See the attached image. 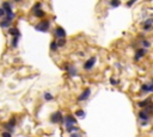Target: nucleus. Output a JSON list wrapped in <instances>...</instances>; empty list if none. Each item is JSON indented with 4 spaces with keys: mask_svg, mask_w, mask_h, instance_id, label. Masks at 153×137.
Wrapping results in <instances>:
<instances>
[{
    "mask_svg": "<svg viewBox=\"0 0 153 137\" xmlns=\"http://www.w3.org/2000/svg\"><path fill=\"white\" fill-rule=\"evenodd\" d=\"M50 122H52L53 124L63 123L65 119H63V117H62V113L60 112V111H56V112L52 113V114H50Z\"/></svg>",
    "mask_w": 153,
    "mask_h": 137,
    "instance_id": "1",
    "label": "nucleus"
},
{
    "mask_svg": "<svg viewBox=\"0 0 153 137\" xmlns=\"http://www.w3.org/2000/svg\"><path fill=\"white\" fill-rule=\"evenodd\" d=\"M49 26H50V23L49 20H42L41 23H38L35 26V29L37 31H41V32H47L49 30Z\"/></svg>",
    "mask_w": 153,
    "mask_h": 137,
    "instance_id": "2",
    "label": "nucleus"
},
{
    "mask_svg": "<svg viewBox=\"0 0 153 137\" xmlns=\"http://www.w3.org/2000/svg\"><path fill=\"white\" fill-rule=\"evenodd\" d=\"M65 123H66V128H70V127L75 125V124H76L75 117L72 116V114H67L66 118H65Z\"/></svg>",
    "mask_w": 153,
    "mask_h": 137,
    "instance_id": "3",
    "label": "nucleus"
},
{
    "mask_svg": "<svg viewBox=\"0 0 153 137\" xmlns=\"http://www.w3.org/2000/svg\"><path fill=\"white\" fill-rule=\"evenodd\" d=\"M55 37H58V39H61V38L66 37V31L65 29L61 26H58L55 29Z\"/></svg>",
    "mask_w": 153,
    "mask_h": 137,
    "instance_id": "4",
    "label": "nucleus"
},
{
    "mask_svg": "<svg viewBox=\"0 0 153 137\" xmlns=\"http://www.w3.org/2000/svg\"><path fill=\"white\" fill-rule=\"evenodd\" d=\"M14 125H16V118H12L8 123L4 124V129L6 131H8V132H12L14 129Z\"/></svg>",
    "mask_w": 153,
    "mask_h": 137,
    "instance_id": "5",
    "label": "nucleus"
},
{
    "mask_svg": "<svg viewBox=\"0 0 153 137\" xmlns=\"http://www.w3.org/2000/svg\"><path fill=\"white\" fill-rule=\"evenodd\" d=\"M94 63H96V57H90L89 60H87L85 63H84V69H86V70H90L92 67L94 66Z\"/></svg>",
    "mask_w": 153,
    "mask_h": 137,
    "instance_id": "6",
    "label": "nucleus"
},
{
    "mask_svg": "<svg viewBox=\"0 0 153 137\" xmlns=\"http://www.w3.org/2000/svg\"><path fill=\"white\" fill-rule=\"evenodd\" d=\"M90 94H91V89L86 88L85 91H83V93H81L79 97H78V100H79V101H84V100H86L87 98L90 97Z\"/></svg>",
    "mask_w": 153,
    "mask_h": 137,
    "instance_id": "7",
    "label": "nucleus"
},
{
    "mask_svg": "<svg viewBox=\"0 0 153 137\" xmlns=\"http://www.w3.org/2000/svg\"><path fill=\"white\" fill-rule=\"evenodd\" d=\"M66 70H67V73H68L71 76H75L76 74H78V70H76V68L74 67V66L67 65L66 66Z\"/></svg>",
    "mask_w": 153,
    "mask_h": 137,
    "instance_id": "8",
    "label": "nucleus"
},
{
    "mask_svg": "<svg viewBox=\"0 0 153 137\" xmlns=\"http://www.w3.org/2000/svg\"><path fill=\"white\" fill-rule=\"evenodd\" d=\"M141 91L144 93H148V92H153V83H144L141 86Z\"/></svg>",
    "mask_w": 153,
    "mask_h": 137,
    "instance_id": "9",
    "label": "nucleus"
},
{
    "mask_svg": "<svg viewBox=\"0 0 153 137\" xmlns=\"http://www.w3.org/2000/svg\"><path fill=\"white\" fill-rule=\"evenodd\" d=\"M4 11H5V13L6 14H10L12 13V6H11V4L10 3H3V7H1Z\"/></svg>",
    "mask_w": 153,
    "mask_h": 137,
    "instance_id": "10",
    "label": "nucleus"
},
{
    "mask_svg": "<svg viewBox=\"0 0 153 137\" xmlns=\"http://www.w3.org/2000/svg\"><path fill=\"white\" fill-rule=\"evenodd\" d=\"M8 34H10L12 37H21V32H19L18 29H16V27H10V29H8Z\"/></svg>",
    "mask_w": 153,
    "mask_h": 137,
    "instance_id": "11",
    "label": "nucleus"
},
{
    "mask_svg": "<svg viewBox=\"0 0 153 137\" xmlns=\"http://www.w3.org/2000/svg\"><path fill=\"white\" fill-rule=\"evenodd\" d=\"M151 103H152V99L148 98V99H145V100H142V101H139V103H138V106L139 107H147Z\"/></svg>",
    "mask_w": 153,
    "mask_h": 137,
    "instance_id": "12",
    "label": "nucleus"
},
{
    "mask_svg": "<svg viewBox=\"0 0 153 137\" xmlns=\"http://www.w3.org/2000/svg\"><path fill=\"white\" fill-rule=\"evenodd\" d=\"M146 54V50H145V49H139V50H138V51H136V54H135V61H138V60H140V58L142 57L144 55Z\"/></svg>",
    "mask_w": 153,
    "mask_h": 137,
    "instance_id": "13",
    "label": "nucleus"
},
{
    "mask_svg": "<svg viewBox=\"0 0 153 137\" xmlns=\"http://www.w3.org/2000/svg\"><path fill=\"white\" fill-rule=\"evenodd\" d=\"M139 118L140 119H142V120H148V118H150V114L144 110V111H140L139 112Z\"/></svg>",
    "mask_w": 153,
    "mask_h": 137,
    "instance_id": "14",
    "label": "nucleus"
},
{
    "mask_svg": "<svg viewBox=\"0 0 153 137\" xmlns=\"http://www.w3.org/2000/svg\"><path fill=\"white\" fill-rule=\"evenodd\" d=\"M11 23H12V22L7 20V19H3V20L0 22V25H1V27H8L11 25Z\"/></svg>",
    "mask_w": 153,
    "mask_h": 137,
    "instance_id": "15",
    "label": "nucleus"
},
{
    "mask_svg": "<svg viewBox=\"0 0 153 137\" xmlns=\"http://www.w3.org/2000/svg\"><path fill=\"white\" fill-rule=\"evenodd\" d=\"M66 130H67V132H70V134H73V132H78V128H75L73 125V127H70V128H66Z\"/></svg>",
    "mask_w": 153,
    "mask_h": 137,
    "instance_id": "16",
    "label": "nucleus"
},
{
    "mask_svg": "<svg viewBox=\"0 0 153 137\" xmlns=\"http://www.w3.org/2000/svg\"><path fill=\"white\" fill-rule=\"evenodd\" d=\"M58 42H55V41H53L52 43H50V49H52V51H56L58 50Z\"/></svg>",
    "mask_w": 153,
    "mask_h": 137,
    "instance_id": "17",
    "label": "nucleus"
},
{
    "mask_svg": "<svg viewBox=\"0 0 153 137\" xmlns=\"http://www.w3.org/2000/svg\"><path fill=\"white\" fill-rule=\"evenodd\" d=\"M45 16V13L43 12L42 10H38V11H36L35 12V17H40V18H43Z\"/></svg>",
    "mask_w": 153,
    "mask_h": 137,
    "instance_id": "18",
    "label": "nucleus"
},
{
    "mask_svg": "<svg viewBox=\"0 0 153 137\" xmlns=\"http://www.w3.org/2000/svg\"><path fill=\"white\" fill-rule=\"evenodd\" d=\"M120 4H121V1H120V0H110V5H111L112 7L120 6Z\"/></svg>",
    "mask_w": 153,
    "mask_h": 137,
    "instance_id": "19",
    "label": "nucleus"
},
{
    "mask_svg": "<svg viewBox=\"0 0 153 137\" xmlns=\"http://www.w3.org/2000/svg\"><path fill=\"white\" fill-rule=\"evenodd\" d=\"M41 3H36L35 5H34V7H32V12H36V11H38V10H41Z\"/></svg>",
    "mask_w": 153,
    "mask_h": 137,
    "instance_id": "20",
    "label": "nucleus"
},
{
    "mask_svg": "<svg viewBox=\"0 0 153 137\" xmlns=\"http://www.w3.org/2000/svg\"><path fill=\"white\" fill-rule=\"evenodd\" d=\"M65 44H66V41H65V38L58 39V47H63Z\"/></svg>",
    "mask_w": 153,
    "mask_h": 137,
    "instance_id": "21",
    "label": "nucleus"
},
{
    "mask_svg": "<svg viewBox=\"0 0 153 137\" xmlns=\"http://www.w3.org/2000/svg\"><path fill=\"white\" fill-rule=\"evenodd\" d=\"M18 39H19V37H13V39H12V48H16L17 47V43H18Z\"/></svg>",
    "mask_w": 153,
    "mask_h": 137,
    "instance_id": "22",
    "label": "nucleus"
},
{
    "mask_svg": "<svg viewBox=\"0 0 153 137\" xmlns=\"http://www.w3.org/2000/svg\"><path fill=\"white\" fill-rule=\"evenodd\" d=\"M44 99L45 100H53V96L49 92H45L44 93Z\"/></svg>",
    "mask_w": 153,
    "mask_h": 137,
    "instance_id": "23",
    "label": "nucleus"
},
{
    "mask_svg": "<svg viewBox=\"0 0 153 137\" xmlns=\"http://www.w3.org/2000/svg\"><path fill=\"white\" fill-rule=\"evenodd\" d=\"M75 114H76V117H85V112H84L83 110H78L75 112Z\"/></svg>",
    "mask_w": 153,
    "mask_h": 137,
    "instance_id": "24",
    "label": "nucleus"
},
{
    "mask_svg": "<svg viewBox=\"0 0 153 137\" xmlns=\"http://www.w3.org/2000/svg\"><path fill=\"white\" fill-rule=\"evenodd\" d=\"M1 137H12V135H11V132H8V131H3V132H1Z\"/></svg>",
    "mask_w": 153,
    "mask_h": 137,
    "instance_id": "25",
    "label": "nucleus"
},
{
    "mask_svg": "<svg viewBox=\"0 0 153 137\" xmlns=\"http://www.w3.org/2000/svg\"><path fill=\"white\" fill-rule=\"evenodd\" d=\"M142 45H144V47H145V48H150V42H147V41H144L142 42Z\"/></svg>",
    "mask_w": 153,
    "mask_h": 137,
    "instance_id": "26",
    "label": "nucleus"
},
{
    "mask_svg": "<svg viewBox=\"0 0 153 137\" xmlns=\"http://www.w3.org/2000/svg\"><path fill=\"white\" fill-rule=\"evenodd\" d=\"M6 16V13H5V11L3 10V8H0V18H4Z\"/></svg>",
    "mask_w": 153,
    "mask_h": 137,
    "instance_id": "27",
    "label": "nucleus"
},
{
    "mask_svg": "<svg viewBox=\"0 0 153 137\" xmlns=\"http://www.w3.org/2000/svg\"><path fill=\"white\" fill-rule=\"evenodd\" d=\"M135 1H136V0H129L128 3H127V6H128V7H130V6H132V5H133V4L135 3Z\"/></svg>",
    "mask_w": 153,
    "mask_h": 137,
    "instance_id": "28",
    "label": "nucleus"
},
{
    "mask_svg": "<svg viewBox=\"0 0 153 137\" xmlns=\"http://www.w3.org/2000/svg\"><path fill=\"white\" fill-rule=\"evenodd\" d=\"M110 83H111V85H117L118 81H117V80H115V79H112V78H111V79H110Z\"/></svg>",
    "mask_w": 153,
    "mask_h": 137,
    "instance_id": "29",
    "label": "nucleus"
},
{
    "mask_svg": "<svg viewBox=\"0 0 153 137\" xmlns=\"http://www.w3.org/2000/svg\"><path fill=\"white\" fill-rule=\"evenodd\" d=\"M71 137H81L79 134H76V132H73V134H71Z\"/></svg>",
    "mask_w": 153,
    "mask_h": 137,
    "instance_id": "30",
    "label": "nucleus"
},
{
    "mask_svg": "<svg viewBox=\"0 0 153 137\" xmlns=\"http://www.w3.org/2000/svg\"><path fill=\"white\" fill-rule=\"evenodd\" d=\"M16 1H21V0H16Z\"/></svg>",
    "mask_w": 153,
    "mask_h": 137,
    "instance_id": "31",
    "label": "nucleus"
},
{
    "mask_svg": "<svg viewBox=\"0 0 153 137\" xmlns=\"http://www.w3.org/2000/svg\"><path fill=\"white\" fill-rule=\"evenodd\" d=\"M152 83H153V82H152Z\"/></svg>",
    "mask_w": 153,
    "mask_h": 137,
    "instance_id": "32",
    "label": "nucleus"
}]
</instances>
